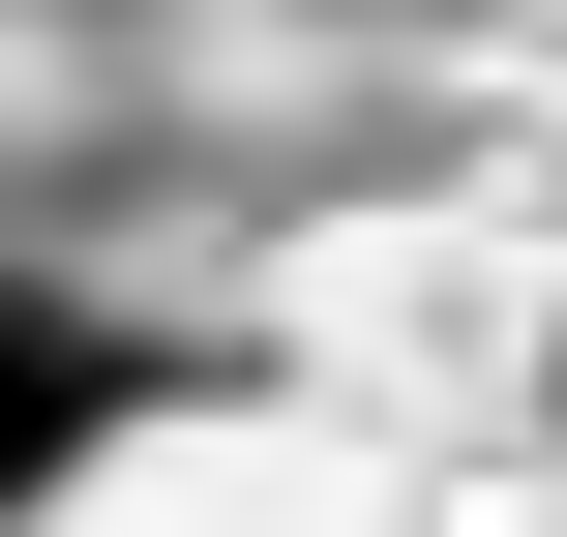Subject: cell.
<instances>
[{
  "mask_svg": "<svg viewBox=\"0 0 567 537\" xmlns=\"http://www.w3.org/2000/svg\"><path fill=\"white\" fill-rule=\"evenodd\" d=\"M538 448H567V299H538Z\"/></svg>",
  "mask_w": 567,
  "mask_h": 537,
  "instance_id": "6da1fadb",
  "label": "cell"
}]
</instances>
